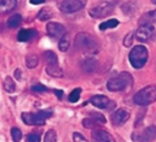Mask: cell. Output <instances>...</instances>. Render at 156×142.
<instances>
[{"label":"cell","instance_id":"1","mask_svg":"<svg viewBox=\"0 0 156 142\" xmlns=\"http://www.w3.org/2000/svg\"><path fill=\"white\" fill-rule=\"evenodd\" d=\"M74 45L77 49L85 52L95 51L98 47V42L96 38L87 32L78 33L75 36Z\"/></svg>","mask_w":156,"mask_h":142},{"label":"cell","instance_id":"2","mask_svg":"<svg viewBox=\"0 0 156 142\" xmlns=\"http://www.w3.org/2000/svg\"><path fill=\"white\" fill-rule=\"evenodd\" d=\"M133 85V77L128 72H122L116 78H111L107 83V88L111 92H119L127 89Z\"/></svg>","mask_w":156,"mask_h":142},{"label":"cell","instance_id":"3","mask_svg":"<svg viewBox=\"0 0 156 142\" xmlns=\"http://www.w3.org/2000/svg\"><path fill=\"white\" fill-rule=\"evenodd\" d=\"M148 50L144 46L138 45L132 48L129 54V60L131 65L136 68L140 69L144 68L148 60Z\"/></svg>","mask_w":156,"mask_h":142},{"label":"cell","instance_id":"4","mask_svg":"<svg viewBox=\"0 0 156 142\" xmlns=\"http://www.w3.org/2000/svg\"><path fill=\"white\" fill-rule=\"evenodd\" d=\"M133 101L139 106H148L154 103L156 101V85L147 86L138 91L133 98Z\"/></svg>","mask_w":156,"mask_h":142},{"label":"cell","instance_id":"5","mask_svg":"<svg viewBox=\"0 0 156 142\" xmlns=\"http://www.w3.org/2000/svg\"><path fill=\"white\" fill-rule=\"evenodd\" d=\"M52 115L51 111L43 110L37 113L23 112L21 114V119L26 125L28 126H42L45 125L46 119L50 118Z\"/></svg>","mask_w":156,"mask_h":142},{"label":"cell","instance_id":"6","mask_svg":"<svg viewBox=\"0 0 156 142\" xmlns=\"http://www.w3.org/2000/svg\"><path fill=\"white\" fill-rule=\"evenodd\" d=\"M114 11V6L112 3L109 2H102L92 8L90 9L89 15L95 19H101L105 18L109 16H111Z\"/></svg>","mask_w":156,"mask_h":142},{"label":"cell","instance_id":"7","mask_svg":"<svg viewBox=\"0 0 156 142\" xmlns=\"http://www.w3.org/2000/svg\"><path fill=\"white\" fill-rule=\"evenodd\" d=\"M156 36V30L152 24H141V26L134 32V36L139 42H149Z\"/></svg>","mask_w":156,"mask_h":142},{"label":"cell","instance_id":"8","mask_svg":"<svg viewBox=\"0 0 156 142\" xmlns=\"http://www.w3.org/2000/svg\"><path fill=\"white\" fill-rule=\"evenodd\" d=\"M156 138V126L152 125L144 129L142 132H136L132 135L133 142H152Z\"/></svg>","mask_w":156,"mask_h":142},{"label":"cell","instance_id":"9","mask_svg":"<svg viewBox=\"0 0 156 142\" xmlns=\"http://www.w3.org/2000/svg\"><path fill=\"white\" fill-rule=\"evenodd\" d=\"M84 5L82 0H62L58 5V8L62 13L72 14L81 10Z\"/></svg>","mask_w":156,"mask_h":142},{"label":"cell","instance_id":"10","mask_svg":"<svg viewBox=\"0 0 156 142\" xmlns=\"http://www.w3.org/2000/svg\"><path fill=\"white\" fill-rule=\"evenodd\" d=\"M90 103L101 109H113L116 107L114 101L111 100L108 97L104 95H96L90 99Z\"/></svg>","mask_w":156,"mask_h":142},{"label":"cell","instance_id":"11","mask_svg":"<svg viewBox=\"0 0 156 142\" xmlns=\"http://www.w3.org/2000/svg\"><path fill=\"white\" fill-rule=\"evenodd\" d=\"M130 117H131V113L127 109H117L112 115V125L117 126V127H121V126L124 125L129 120Z\"/></svg>","mask_w":156,"mask_h":142},{"label":"cell","instance_id":"12","mask_svg":"<svg viewBox=\"0 0 156 142\" xmlns=\"http://www.w3.org/2000/svg\"><path fill=\"white\" fill-rule=\"evenodd\" d=\"M47 32L51 37H61L65 33V26L57 22H50L47 25Z\"/></svg>","mask_w":156,"mask_h":142},{"label":"cell","instance_id":"13","mask_svg":"<svg viewBox=\"0 0 156 142\" xmlns=\"http://www.w3.org/2000/svg\"><path fill=\"white\" fill-rule=\"evenodd\" d=\"M92 138L98 142H116L115 139L109 132L102 130H95L91 132Z\"/></svg>","mask_w":156,"mask_h":142},{"label":"cell","instance_id":"14","mask_svg":"<svg viewBox=\"0 0 156 142\" xmlns=\"http://www.w3.org/2000/svg\"><path fill=\"white\" fill-rule=\"evenodd\" d=\"M37 34V31L35 29H27V28H24L21 29L18 34H17V40L19 42H27L31 39H33Z\"/></svg>","mask_w":156,"mask_h":142},{"label":"cell","instance_id":"15","mask_svg":"<svg viewBox=\"0 0 156 142\" xmlns=\"http://www.w3.org/2000/svg\"><path fill=\"white\" fill-rule=\"evenodd\" d=\"M16 0H0V15L10 13L16 7Z\"/></svg>","mask_w":156,"mask_h":142},{"label":"cell","instance_id":"16","mask_svg":"<svg viewBox=\"0 0 156 142\" xmlns=\"http://www.w3.org/2000/svg\"><path fill=\"white\" fill-rule=\"evenodd\" d=\"M98 67V62L94 58H87L82 63V68L87 73H91L96 70Z\"/></svg>","mask_w":156,"mask_h":142},{"label":"cell","instance_id":"17","mask_svg":"<svg viewBox=\"0 0 156 142\" xmlns=\"http://www.w3.org/2000/svg\"><path fill=\"white\" fill-rule=\"evenodd\" d=\"M54 16L53 10L51 7L49 6H45L43 8L40 9V11L37 14V19L40 21H47L50 18H52V16Z\"/></svg>","mask_w":156,"mask_h":142},{"label":"cell","instance_id":"18","mask_svg":"<svg viewBox=\"0 0 156 142\" xmlns=\"http://www.w3.org/2000/svg\"><path fill=\"white\" fill-rule=\"evenodd\" d=\"M44 60L46 61L48 66H53V65H58V60L57 55L50 50H48L43 53Z\"/></svg>","mask_w":156,"mask_h":142},{"label":"cell","instance_id":"19","mask_svg":"<svg viewBox=\"0 0 156 142\" xmlns=\"http://www.w3.org/2000/svg\"><path fill=\"white\" fill-rule=\"evenodd\" d=\"M46 72L54 78H62L63 77V71L58 67V65H53V66H47Z\"/></svg>","mask_w":156,"mask_h":142},{"label":"cell","instance_id":"20","mask_svg":"<svg viewBox=\"0 0 156 142\" xmlns=\"http://www.w3.org/2000/svg\"><path fill=\"white\" fill-rule=\"evenodd\" d=\"M69 45H70V37H69V35L65 33L59 39V42H58V48L61 52H66L69 47Z\"/></svg>","mask_w":156,"mask_h":142},{"label":"cell","instance_id":"21","mask_svg":"<svg viewBox=\"0 0 156 142\" xmlns=\"http://www.w3.org/2000/svg\"><path fill=\"white\" fill-rule=\"evenodd\" d=\"M120 25V22L119 20L115 19V18H112V19H109L105 22H102L100 26H99V28L100 30L101 31H105L107 29H111V28H115L117 27L118 26Z\"/></svg>","mask_w":156,"mask_h":142},{"label":"cell","instance_id":"22","mask_svg":"<svg viewBox=\"0 0 156 142\" xmlns=\"http://www.w3.org/2000/svg\"><path fill=\"white\" fill-rule=\"evenodd\" d=\"M22 22V16L19 14H15L12 16H10L7 20V26L10 28H16Z\"/></svg>","mask_w":156,"mask_h":142},{"label":"cell","instance_id":"23","mask_svg":"<svg viewBox=\"0 0 156 142\" xmlns=\"http://www.w3.org/2000/svg\"><path fill=\"white\" fill-rule=\"evenodd\" d=\"M38 65V57L35 54H29L26 57V66L27 68H35Z\"/></svg>","mask_w":156,"mask_h":142},{"label":"cell","instance_id":"24","mask_svg":"<svg viewBox=\"0 0 156 142\" xmlns=\"http://www.w3.org/2000/svg\"><path fill=\"white\" fill-rule=\"evenodd\" d=\"M140 21L143 22V24H156V9L146 13L144 16H142Z\"/></svg>","mask_w":156,"mask_h":142},{"label":"cell","instance_id":"25","mask_svg":"<svg viewBox=\"0 0 156 142\" xmlns=\"http://www.w3.org/2000/svg\"><path fill=\"white\" fill-rule=\"evenodd\" d=\"M4 88L8 93H13L16 90V84L11 77H6L4 81Z\"/></svg>","mask_w":156,"mask_h":142},{"label":"cell","instance_id":"26","mask_svg":"<svg viewBox=\"0 0 156 142\" xmlns=\"http://www.w3.org/2000/svg\"><path fill=\"white\" fill-rule=\"evenodd\" d=\"M80 94H81V88H77L75 89H73L70 94L69 95V101L71 103H76L80 100Z\"/></svg>","mask_w":156,"mask_h":142},{"label":"cell","instance_id":"27","mask_svg":"<svg viewBox=\"0 0 156 142\" xmlns=\"http://www.w3.org/2000/svg\"><path fill=\"white\" fill-rule=\"evenodd\" d=\"M82 125L84 128L86 129H95V128H98L99 126H101L95 119H93L92 118H87V119H84L82 120Z\"/></svg>","mask_w":156,"mask_h":142},{"label":"cell","instance_id":"28","mask_svg":"<svg viewBox=\"0 0 156 142\" xmlns=\"http://www.w3.org/2000/svg\"><path fill=\"white\" fill-rule=\"evenodd\" d=\"M57 133L54 130H49L47 131L44 137V142H57Z\"/></svg>","mask_w":156,"mask_h":142},{"label":"cell","instance_id":"29","mask_svg":"<svg viewBox=\"0 0 156 142\" xmlns=\"http://www.w3.org/2000/svg\"><path fill=\"white\" fill-rule=\"evenodd\" d=\"M90 118H92L93 119H95L100 125H103L106 123V119L105 117L99 112H91L90 113Z\"/></svg>","mask_w":156,"mask_h":142},{"label":"cell","instance_id":"30","mask_svg":"<svg viewBox=\"0 0 156 142\" xmlns=\"http://www.w3.org/2000/svg\"><path fill=\"white\" fill-rule=\"evenodd\" d=\"M11 136L14 142H19L22 139V132L17 128H13L11 130Z\"/></svg>","mask_w":156,"mask_h":142},{"label":"cell","instance_id":"31","mask_svg":"<svg viewBox=\"0 0 156 142\" xmlns=\"http://www.w3.org/2000/svg\"><path fill=\"white\" fill-rule=\"evenodd\" d=\"M135 36H134V32H131L129 33L123 39V45L126 47H129L133 45V40H134Z\"/></svg>","mask_w":156,"mask_h":142},{"label":"cell","instance_id":"32","mask_svg":"<svg viewBox=\"0 0 156 142\" xmlns=\"http://www.w3.org/2000/svg\"><path fill=\"white\" fill-rule=\"evenodd\" d=\"M72 139H73L74 142H89L79 132H74L72 135Z\"/></svg>","mask_w":156,"mask_h":142},{"label":"cell","instance_id":"33","mask_svg":"<svg viewBox=\"0 0 156 142\" xmlns=\"http://www.w3.org/2000/svg\"><path fill=\"white\" fill-rule=\"evenodd\" d=\"M27 139L28 142H40V140H41L40 136L38 134H36V133H31V134L27 135Z\"/></svg>","mask_w":156,"mask_h":142},{"label":"cell","instance_id":"34","mask_svg":"<svg viewBox=\"0 0 156 142\" xmlns=\"http://www.w3.org/2000/svg\"><path fill=\"white\" fill-rule=\"evenodd\" d=\"M31 89L33 91H35V92H43V91H47L48 90V88L45 86L41 85V84H37V85L32 86L31 87Z\"/></svg>","mask_w":156,"mask_h":142},{"label":"cell","instance_id":"35","mask_svg":"<svg viewBox=\"0 0 156 142\" xmlns=\"http://www.w3.org/2000/svg\"><path fill=\"white\" fill-rule=\"evenodd\" d=\"M14 75H15V78H16L17 80H19V81L21 80V77H20V76L22 75V71H21L19 68H17V69L14 72Z\"/></svg>","mask_w":156,"mask_h":142},{"label":"cell","instance_id":"36","mask_svg":"<svg viewBox=\"0 0 156 142\" xmlns=\"http://www.w3.org/2000/svg\"><path fill=\"white\" fill-rule=\"evenodd\" d=\"M44 2H45V0H30V3L32 5H40Z\"/></svg>","mask_w":156,"mask_h":142},{"label":"cell","instance_id":"37","mask_svg":"<svg viewBox=\"0 0 156 142\" xmlns=\"http://www.w3.org/2000/svg\"><path fill=\"white\" fill-rule=\"evenodd\" d=\"M56 96L58 98V99H61L62 98V95H63V91L62 90H54Z\"/></svg>","mask_w":156,"mask_h":142},{"label":"cell","instance_id":"38","mask_svg":"<svg viewBox=\"0 0 156 142\" xmlns=\"http://www.w3.org/2000/svg\"><path fill=\"white\" fill-rule=\"evenodd\" d=\"M152 2H153V4L156 5V0H152Z\"/></svg>","mask_w":156,"mask_h":142}]
</instances>
